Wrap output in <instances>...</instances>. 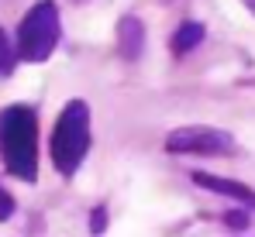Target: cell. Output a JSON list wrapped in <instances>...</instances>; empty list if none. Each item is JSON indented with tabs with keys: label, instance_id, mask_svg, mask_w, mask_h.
<instances>
[{
	"label": "cell",
	"instance_id": "cell-1",
	"mask_svg": "<svg viewBox=\"0 0 255 237\" xmlns=\"http://www.w3.org/2000/svg\"><path fill=\"white\" fill-rule=\"evenodd\" d=\"M0 161L21 182L38 179V114L28 103L0 110Z\"/></svg>",
	"mask_w": 255,
	"mask_h": 237
},
{
	"label": "cell",
	"instance_id": "cell-2",
	"mask_svg": "<svg viewBox=\"0 0 255 237\" xmlns=\"http://www.w3.org/2000/svg\"><path fill=\"white\" fill-rule=\"evenodd\" d=\"M52 165L59 168V175L73 179L83 165L86 152H90V103L86 100H69L62 107V114L52 127Z\"/></svg>",
	"mask_w": 255,
	"mask_h": 237
},
{
	"label": "cell",
	"instance_id": "cell-3",
	"mask_svg": "<svg viewBox=\"0 0 255 237\" xmlns=\"http://www.w3.org/2000/svg\"><path fill=\"white\" fill-rule=\"evenodd\" d=\"M62 38V17H59V3L55 0H38L31 3V10L21 17L17 24V59L42 66L52 59L55 45Z\"/></svg>",
	"mask_w": 255,
	"mask_h": 237
},
{
	"label": "cell",
	"instance_id": "cell-4",
	"mask_svg": "<svg viewBox=\"0 0 255 237\" xmlns=\"http://www.w3.org/2000/svg\"><path fill=\"white\" fill-rule=\"evenodd\" d=\"M166 152L172 155H207V158H231L238 155V141L221 131V127H207V124H186L166 134Z\"/></svg>",
	"mask_w": 255,
	"mask_h": 237
},
{
	"label": "cell",
	"instance_id": "cell-5",
	"mask_svg": "<svg viewBox=\"0 0 255 237\" xmlns=\"http://www.w3.org/2000/svg\"><path fill=\"white\" fill-rule=\"evenodd\" d=\"M193 182H197L200 189H207V193H217V196L235 199V203L255 210V189H249V186L238 182V179H224V175H214V172H193Z\"/></svg>",
	"mask_w": 255,
	"mask_h": 237
},
{
	"label": "cell",
	"instance_id": "cell-6",
	"mask_svg": "<svg viewBox=\"0 0 255 237\" xmlns=\"http://www.w3.org/2000/svg\"><path fill=\"white\" fill-rule=\"evenodd\" d=\"M141 52H145V24L134 14H125L118 21V55L125 62H134L141 59Z\"/></svg>",
	"mask_w": 255,
	"mask_h": 237
},
{
	"label": "cell",
	"instance_id": "cell-7",
	"mask_svg": "<svg viewBox=\"0 0 255 237\" xmlns=\"http://www.w3.org/2000/svg\"><path fill=\"white\" fill-rule=\"evenodd\" d=\"M204 35H207V28L200 21H183L176 28V35H172V55H190L204 41Z\"/></svg>",
	"mask_w": 255,
	"mask_h": 237
},
{
	"label": "cell",
	"instance_id": "cell-8",
	"mask_svg": "<svg viewBox=\"0 0 255 237\" xmlns=\"http://www.w3.org/2000/svg\"><path fill=\"white\" fill-rule=\"evenodd\" d=\"M17 62V45H10L7 31H0V76H10Z\"/></svg>",
	"mask_w": 255,
	"mask_h": 237
},
{
	"label": "cell",
	"instance_id": "cell-9",
	"mask_svg": "<svg viewBox=\"0 0 255 237\" xmlns=\"http://www.w3.org/2000/svg\"><path fill=\"white\" fill-rule=\"evenodd\" d=\"M107 231V206H93L90 213V234H104Z\"/></svg>",
	"mask_w": 255,
	"mask_h": 237
},
{
	"label": "cell",
	"instance_id": "cell-10",
	"mask_svg": "<svg viewBox=\"0 0 255 237\" xmlns=\"http://www.w3.org/2000/svg\"><path fill=\"white\" fill-rule=\"evenodd\" d=\"M14 206H17V203H14V196L0 186V224H7V220L14 217Z\"/></svg>",
	"mask_w": 255,
	"mask_h": 237
},
{
	"label": "cell",
	"instance_id": "cell-11",
	"mask_svg": "<svg viewBox=\"0 0 255 237\" xmlns=\"http://www.w3.org/2000/svg\"><path fill=\"white\" fill-rule=\"evenodd\" d=\"M224 224H231V231H245L249 227V217L238 210V213H224Z\"/></svg>",
	"mask_w": 255,
	"mask_h": 237
},
{
	"label": "cell",
	"instance_id": "cell-12",
	"mask_svg": "<svg viewBox=\"0 0 255 237\" xmlns=\"http://www.w3.org/2000/svg\"><path fill=\"white\" fill-rule=\"evenodd\" d=\"M242 7H245V10H249V14L255 17V0H242Z\"/></svg>",
	"mask_w": 255,
	"mask_h": 237
}]
</instances>
